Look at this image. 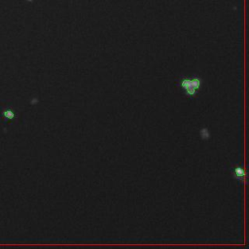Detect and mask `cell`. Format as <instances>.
<instances>
[{
    "mask_svg": "<svg viewBox=\"0 0 249 249\" xmlns=\"http://www.w3.org/2000/svg\"><path fill=\"white\" fill-rule=\"evenodd\" d=\"M202 85V80L198 75H194L192 77L183 76L177 80V86L183 90L184 95L190 97V99H194L198 96V93L201 90Z\"/></svg>",
    "mask_w": 249,
    "mask_h": 249,
    "instance_id": "6da1fadb",
    "label": "cell"
},
{
    "mask_svg": "<svg viewBox=\"0 0 249 249\" xmlns=\"http://www.w3.org/2000/svg\"><path fill=\"white\" fill-rule=\"evenodd\" d=\"M233 175L236 180H239V181L244 180L245 172H244L243 167H241V165H236V167H235L233 169Z\"/></svg>",
    "mask_w": 249,
    "mask_h": 249,
    "instance_id": "7a4b0ae2",
    "label": "cell"
}]
</instances>
